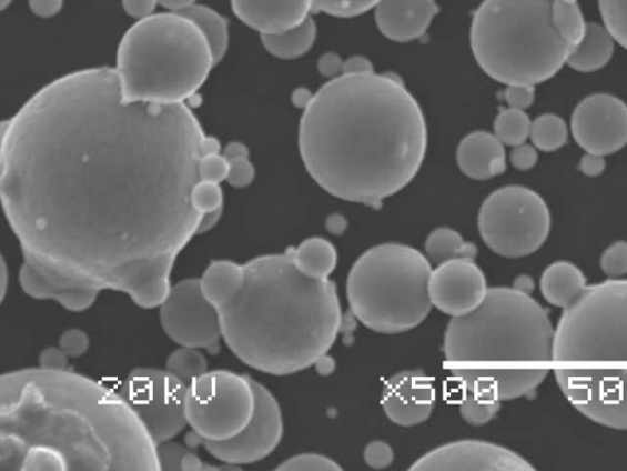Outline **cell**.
Returning <instances> with one entry per match:
<instances>
[{
	"label": "cell",
	"mask_w": 627,
	"mask_h": 471,
	"mask_svg": "<svg viewBox=\"0 0 627 471\" xmlns=\"http://www.w3.org/2000/svg\"><path fill=\"white\" fill-rule=\"evenodd\" d=\"M0 191L23 259L160 308L204 216L205 133L186 103L127 101L114 69L59 78L2 123Z\"/></svg>",
	"instance_id": "1"
},
{
	"label": "cell",
	"mask_w": 627,
	"mask_h": 471,
	"mask_svg": "<svg viewBox=\"0 0 627 471\" xmlns=\"http://www.w3.org/2000/svg\"><path fill=\"white\" fill-rule=\"evenodd\" d=\"M307 173L328 194L381 207L416 179L428 127L395 74H342L315 92L300 123Z\"/></svg>",
	"instance_id": "2"
},
{
	"label": "cell",
	"mask_w": 627,
	"mask_h": 471,
	"mask_svg": "<svg viewBox=\"0 0 627 471\" xmlns=\"http://www.w3.org/2000/svg\"><path fill=\"white\" fill-rule=\"evenodd\" d=\"M0 470L161 468L158 444L120 393L39 368L0 379Z\"/></svg>",
	"instance_id": "3"
},
{
	"label": "cell",
	"mask_w": 627,
	"mask_h": 471,
	"mask_svg": "<svg viewBox=\"0 0 627 471\" xmlns=\"http://www.w3.org/2000/svg\"><path fill=\"white\" fill-rule=\"evenodd\" d=\"M243 268L241 288L218 309L234 357L272 375L314 367L341 333L334 282L305 277L289 252L254 258Z\"/></svg>",
	"instance_id": "4"
},
{
	"label": "cell",
	"mask_w": 627,
	"mask_h": 471,
	"mask_svg": "<svg viewBox=\"0 0 627 471\" xmlns=\"http://www.w3.org/2000/svg\"><path fill=\"white\" fill-rule=\"evenodd\" d=\"M554 377L578 412L627 431V280L588 287L555 328Z\"/></svg>",
	"instance_id": "5"
},
{
	"label": "cell",
	"mask_w": 627,
	"mask_h": 471,
	"mask_svg": "<svg viewBox=\"0 0 627 471\" xmlns=\"http://www.w3.org/2000/svg\"><path fill=\"white\" fill-rule=\"evenodd\" d=\"M554 332L547 311L530 293L493 288L477 310L449 322L445 359L508 377L535 393L549 373Z\"/></svg>",
	"instance_id": "6"
},
{
	"label": "cell",
	"mask_w": 627,
	"mask_h": 471,
	"mask_svg": "<svg viewBox=\"0 0 627 471\" xmlns=\"http://www.w3.org/2000/svg\"><path fill=\"white\" fill-rule=\"evenodd\" d=\"M214 67L203 31L168 11L139 20L125 32L114 70L127 101L175 104L196 96Z\"/></svg>",
	"instance_id": "7"
},
{
	"label": "cell",
	"mask_w": 627,
	"mask_h": 471,
	"mask_svg": "<svg viewBox=\"0 0 627 471\" xmlns=\"http://www.w3.org/2000/svg\"><path fill=\"white\" fill-rule=\"evenodd\" d=\"M483 72L507 86L536 87L558 74L572 53L554 23V0H484L471 26Z\"/></svg>",
	"instance_id": "8"
},
{
	"label": "cell",
	"mask_w": 627,
	"mask_h": 471,
	"mask_svg": "<svg viewBox=\"0 0 627 471\" xmlns=\"http://www.w3.org/2000/svg\"><path fill=\"white\" fill-rule=\"evenodd\" d=\"M429 259L413 247L384 243L363 253L351 268L347 299L363 325L381 334H401L421 325L433 304Z\"/></svg>",
	"instance_id": "9"
},
{
	"label": "cell",
	"mask_w": 627,
	"mask_h": 471,
	"mask_svg": "<svg viewBox=\"0 0 627 471\" xmlns=\"http://www.w3.org/2000/svg\"><path fill=\"white\" fill-rule=\"evenodd\" d=\"M550 211L544 199L524 186H506L481 207V238L494 253L517 259L536 253L549 238Z\"/></svg>",
	"instance_id": "10"
},
{
	"label": "cell",
	"mask_w": 627,
	"mask_h": 471,
	"mask_svg": "<svg viewBox=\"0 0 627 471\" xmlns=\"http://www.w3.org/2000/svg\"><path fill=\"white\" fill-rule=\"evenodd\" d=\"M255 392L251 377L231 371H211L188 385V427L206 441L235 438L251 422Z\"/></svg>",
	"instance_id": "11"
},
{
	"label": "cell",
	"mask_w": 627,
	"mask_h": 471,
	"mask_svg": "<svg viewBox=\"0 0 627 471\" xmlns=\"http://www.w3.org/2000/svg\"><path fill=\"white\" fill-rule=\"evenodd\" d=\"M188 385L168 370L139 368L130 372L120 388L156 444L172 441L188 427Z\"/></svg>",
	"instance_id": "12"
},
{
	"label": "cell",
	"mask_w": 627,
	"mask_h": 471,
	"mask_svg": "<svg viewBox=\"0 0 627 471\" xmlns=\"http://www.w3.org/2000/svg\"><path fill=\"white\" fill-rule=\"evenodd\" d=\"M159 309L163 331L174 343L219 353L223 339L220 313L205 298L200 279L172 287Z\"/></svg>",
	"instance_id": "13"
},
{
	"label": "cell",
	"mask_w": 627,
	"mask_h": 471,
	"mask_svg": "<svg viewBox=\"0 0 627 471\" xmlns=\"http://www.w3.org/2000/svg\"><path fill=\"white\" fill-rule=\"evenodd\" d=\"M255 392L254 415L235 438L222 441L201 439V447L218 461L231 465L253 464L275 452L283 438V418L277 399L252 379Z\"/></svg>",
	"instance_id": "14"
},
{
	"label": "cell",
	"mask_w": 627,
	"mask_h": 471,
	"mask_svg": "<svg viewBox=\"0 0 627 471\" xmlns=\"http://www.w3.org/2000/svg\"><path fill=\"white\" fill-rule=\"evenodd\" d=\"M573 137L585 152L615 154L627 144V106L608 93H596L577 104L572 118Z\"/></svg>",
	"instance_id": "15"
},
{
	"label": "cell",
	"mask_w": 627,
	"mask_h": 471,
	"mask_svg": "<svg viewBox=\"0 0 627 471\" xmlns=\"http://www.w3.org/2000/svg\"><path fill=\"white\" fill-rule=\"evenodd\" d=\"M487 279L475 259L458 258L437 265L429 278L434 308L453 318L477 310L488 293Z\"/></svg>",
	"instance_id": "16"
},
{
	"label": "cell",
	"mask_w": 627,
	"mask_h": 471,
	"mask_svg": "<svg viewBox=\"0 0 627 471\" xmlns=\"http://www.w3.org/2000/svg\"><path fill=\"white\" fill-rule=\"evenodd\" d=\"M525 458L505 447L484 441L447 443L422 455L409 467L417 471L534 470Z\"/></svg>",
	"instance_id": "17"
},
{
	"label": "cell",
	"mask_w": 627,
	"mask_h": 471,
	"mask_svg": "<svg viewBox=\"0 0 627 471\" xmlns=\"http://www.w3.org/2000/svg\"><path fill=\"white\" fill-rule=\"evenodd\" d=\"M435 404L433 381L423 371H402L393 375L384 387L382 407L385 415L397 427L421 425L431 418Z\"/></svg>",
	"instance_id": "18"
},
{
	"label": "cell",
	"mask_w": 627,
	"mask_h": 471,
	"mask_svg": "<svg viewBox=\"0 0 627 471\" xmlns=\"http://www.w3.org/2000/svg\"><path fill=\"white\" fill-rule=\"evenodd\" d=\"M437 13L435 0H381L375 21L386 39L406 43L423 38Z\"/></svg>",
	"instance_id": "19"
},
{
	"label": "cell",
	"mask_w": 627,
	"mask_h": 471,
	"mask_svg": "<svg viewBox=\"0 0 627 471\" xmlns=\"http://www.w3.org/2000/svg\"><path fill=\"white\" fill-rule=\"evenodd\" d=\"M20 285L30 298L54 300L72 312H84L97 302L101 290L77 284L23 259Z\"/></svg>",
	"instance_id": "20"
},
{
	"label": "cell",
	"mask_w": 627,
	"mask_h": 471,
	"mask_svg": "<svg viewBox=\"0 0 627 471\" xmlns=\"http://www.w3.org/2000/svg\"><path fill=\"white\" fill-rule=\"evenodd\" d=\"M233 13L260 34L297 28L313 13V0H231Z\"/></svg>",
	"instance_id": "21"
},
{
	"label": "cell",
	"mask_w": 627,
	"mask_h": 471,
	"mask_svg": "<svg viewBox=\"0 0 627 471\" xmlns=\"http://www.w3.org/2000/svg\"><path fill=\"white\" fill-rule=\"evenodd\" d=\"M456 159L459 170L475 181H487L506 171L505 146L488 132H473L461 140Z\"/></svg>",
	"instance_id": "22"
},
{
	"label": "cell",
	"mask_w": 627,
	"mask_h": 471,
	"mask_svg": "<svg viewBox=\"0 0 627 471\" xmlns=\"http://www.w3.org/2000/svg\"><path fill=\"white\" fill-rule=\"evenodd\" d=\"M587 288L584 273L570 262L553 263L540 279L544 300L563 310L570 308Z\"/></svg>",
	"instance_id": "23"
},
{
	"label": "cell",
	"mask_w": 627,
	"mask_h": 471,
	"mask_svg": "<svg viewBox=\"0 0 627 471\" xmlns=\"http://www.w3.org/2000/svg\"><path fill=\"white\" fill-rule=\"evenodd\" d=\"M614 38L605 26L587 23L584 39L567 58V66L579 73H591L605 68L614 53Z\"/></svg>",
	"instance_id": "24"
},
{
	"label": "cell",
	"mask_w": 627,
	"mask_h": 471,
	"mask_svg": "<svg viewBox=\"0 0 627 471\" xmlns=\"http://www.w3.org/2000/svg\"><path fill=\"white\" fill-rule=\"evenodd\" d=\"M287 252L300 272L315 280H327L338 262L335 245L322 238L307 239Z\"/></svg>",
	"instance_id": "25"
},
{
	"label": "cell",
	"mask_w": 627,
	"mask_h": 471,
	"mask_svg": "<svg viewBox=\"0 0 627 471\" xmlns=\"http://www.w3.org/2000/svg\"><path fill=\"white\" fill-rule=\"evenodd\" d=\"M243 279V265L231 261H216L208 267L200 282L205 298L219 309L241 288Z\"/></svg>",
	"instance_id": "26"
},
{
	"label": "cell",
	"mask_w": 627,
	"mask_h": 471,
	"mask_svg": "<svg viewBox=\"0 0 627 471\" xmlns=\"http://www.w3.org/2000/svg\"><path fill=\"white\" fill-rule=\"evenodd\" d=\"M317 28L312 17L300 27L277 34H260L265 50L280 59L300 58L312 50Z\"/></svg>",
	"instance_id": "27"
},
{
	"label": "cell",
	"mask_w": 627,
	"mask_h": 471,
	"mask_svg": "<svg viewBox=\"0 0 627 471\" xmlns=\"http://www.w3.org/2000/svg\"><path fill=\"white\" fill-rule=\"evenodd\" d=\"M184 17L194 21L203 31L210 44L215 66L222 61L229 50L230 33L226 19L221 17L216 10L205 6L195 4L183 11Z\"/></svg>",
	"instance_id": "28"
},
{
	"label": "cell",
	"mask_w": 627,
	"mask_h": 471,
	"mask_svg": "<svg viewBox=\"0 0 627 471\" xmlns=\"http://www.w3.org/2000/svg\"><path fill=\"white\" fill-rule=\"evenodd\" d=\"M425 253L429 262L439 265L453 259H475L478 250L475 244L464 240L457 231L449 228L434 230L425 241Z\"/></svg>",
	"instance_id": "29"
},
{
	"label": "cell",
	"mask_w": 627,
	"mask_h": 471,
	"mask_svg": "<svg viewBox=\"0 0 627 471\" xmlns=\"http://www.w3.org/2000/svg\"><path fill=\"white\" fill-rule=\"evenodd\" d=\"M567 138H569V129L559 116L542 114L532 122L529 139L539 151L559 150L566 144Z\"/></svg>",
	"instance_id": "30"
},
{
	"label": "cell",
	"mask_w": 627,
	"mask_h": 471,
	"mask_svg": "<svg viewBox=\"0 0 627 471\" xmlns=\"http://www.w3.org/2000/svg\"><path fill=\"white\" fill-rule=\"evenodd\" d=\"M165 370L185 385H191L199 377L208 372V360L200 349L181 347L171 352L165 361Z\"/></svg>",
	"instance_id": "31"
},
{
	"label": "cell",
	"mask_w": 627,
	"mask_h": 471,
	"mask_svg": "<svg viewBox=\"0 0 627 471\" xmlns=\"http://www.w3.org/2000/svg\"><path fill=\"white\" fill-rule=\"evenodd\" d=\"M532 122L525 111L502 110L494 122V134L504 146L515 148L529 139Z\"/></svg>",
	"instance_id": "32"
},
{
	"label": "cell",
	"mask_w": 627,
	"mask_h": 471,
	"mask_svg": "<svg viewBox=\"0 0 627 471\" xmlns=\"http://www.w3.org/2000/svg\"><path fill=\"white\" fill-rule=\"evenodd\" d=\"M459 403V412L464 420L472 427H484L491 422L500 410V403L484 399L464 391Z\"/></svg>",
	"instance_id": "33"
},
{
	"label": "cell",
	"mask_w": 627,
	"mask_h": 471,
	"mask_svg": "<svg viewBox=\"0 0 627 471\" xmlns=\"http://www.w3.org/2000/svg\"><path fill=\"white\" fill-rule=\"evenodd\" d=\"M599 9L614 40L627 50V0H599Z\"/></svg>",
	"instance_id": "34"
},
{
	"label": "cell",
	"mask_w": 627,
	"mask_h": 471,
	"mask_svg": "<svg viewBox=\"0 0 627 471\" xmlns=\"http://www.w3.org/2000/svg\"><path fill=\"white\" fill-rule=\"evenodd\" d=\"M381 0H313V13L336 18H356L375 9Z\"/></svg>",
	"instance_id": "35"
},
{
	"label": "cell",
	"mask_w": 627,
	"mask_h": 471,
	"mask_svg": "<svg viewBox=\"0 0 627 471\" xmlns=\"http://www.w3.org/2000/svg\"><path fill=\"white\" fill-rule=\"evenodd\" d=\"M276 470L338 471L342 470V468L335 461H333V459L327 458L325 455L316 454V453H304L287 459V461L279 465Z\"/></svg>",
	"instance_id": "36"
},
{
	"label": "cell",
	"mask_w": 627,
	"mask_h": 471,
	"mask_svg": "<svg viewBox=\"0 0 627 471\" xmlns=\"http://www.w3.org/2000/svg\"><path fill=\"white\" fill-rule=\"evenodd\" d=\"M193 203L201 216L223 208V192L219 183L200 181L193 192Z\"/></svg>",
	"instance_id": "37"
},
{
	"label": "cell",
	"mask_w": 627,
	"mask_h": 471,
	"mask_svg": "<svg viewBox=\"0 0 627 471\" xmlns=\"http://www.w3.org/2000/svg\"><path fill=\"white\" fill-rule=\"evenodd\" d=\"M600 268L610 278L627 274V242L613 243L600 258Z\"/></svg>",
	"instance_id": "38"
},
{
	"label": "cell",
	"mask_w": 627,
	"mask_h": 471,
	"mask_svg": "<svg viewBox=\"0 0 627 471\" xmlns=\"http://www.w3.org/2000/svg\"><path fill=\"white\" fill-rule=\"evenodd\" d=\"M230 162L221 154L205 156L199 164L200 180L221 184L227 181Z\"/></svg>",
	"instance_id": "39"
},
{
	"label": "cell",
	"mask_w": 627,
	"mask_h": 471,
	"mask_svg": "<svg viewBox=\"0 0 627 471\" xmlns=\"http://www.w3.org/2000/svg\"><path fill=\"white\" fill-rule=\"evenodd\" d=\"M59 348H61L69 359H78L84 357L90 349V339L85 332L80 329H69L59 339Z\"/></svg>",
	"instance_id": "40"
},
{
	"label": "cell",
	"mask_w": 627,
	"mask_h": 471,
	"mask_svg": "<svg viewBox=\"0 0 627 471\" xmlns=\"http://www.w3.org/2000/svg\"><path fill=\"white\" fill-rule=\"evenodd\" d=\"M394 450L384 441H374L365 447L364 461L373 469H386L394 462Z\"/></svg>",
	"instance_id": "41"
},
{
	"label": "cell",
	"mask_w": 627,
	"mask_h": 471,
	"mask_svg": "<svg viewBox=\"0 0 627 471\" xmlns=\"http://www.w3.org/2000/svg\"><path fill=\"white\" fill-rule=\"evenodd\" d=\"M188 452L185 447L171 441L158 444L161 471H182V461Z\"/></svg>",
	"instance_id": "42"
},
{
	"label": "cell",
	"mask_w": 627,
	"mask_h": 471,
	"mask_svg": "<svg viewBox=\"0 0 627 471\" xmlns=\"http://www.w3.org/2000/svg\"><path fill=\"white\" fill-rule=\"evenodd\" d=\"M536 87L532 86H507L504 99L508 108L526 111L534 104L536 99Z\"/></svg>",
	"instance_id": "43"
},
{
	"label": "cell",
	"mask_w": 627,
	"mask_h": 471,
	"mask_svg": "<svg viewBox=\"0 0 627 471\" xmlns=\"http://www.w3.org/2000/svg\"><path fill=\"white\" fill-rule=\"evenodd\" d=\"M255 179V169L250 159H239L230 162L227 182L233 188L251 186Z\"/></svg>",
	"instance_id": "44"
},
{
	"label": "cell",
	"mask_w": 627,
	"mask_h": 471,
	"mask_svg": "<svg viewBox=\"0 0 627 471\" xmlns=\"http://www.w3.org/2000/svg\"><path fill=\"white\" fill-rule=\"evenodd\" d=\"M513 167L519 171H528L536 167L538 162V150L534 144H520L513 148L510 154Z\"/></svg>",
	"instance_id": "45"
},
{
	"label": "cell",
	"mask_w": 627,
	"mask_h": 471,
	"mask_svg": "<svg viewBox=\"0 0 627 471\" xmlns=\"http://www.w3.org/2000/svg\"><path fill=\"white\" fill-rule=\"evenodd\" d=\"M69 358L61 348H47L40 353V368L50 371L69 370Z\"/></svg>",
	"instance_id": "46"
},
{
	"label": "cell",
	"mask_w": 627,
	"mask_h": 471,
	"mask_svg": "<svg viewBox=\"0 0 627 471\" xmlns=\"http://www.w3.org/2000/svg\"><path fill=\"white\" fill-rule=\"evenodd\" d=\"M122 4L125 13L139 21L155 14L159 0H122Z\"/></svg>",
	"instance_id": "47"
},
{
	"label": "cell",
	"mask_w": 627,
	"mask_h": 471,
	"mask_svg": "<svg viewBox=\"0 0 627 471\" xmlns=\"http://www.w3.org/2000/svg\"><path fill=\"white\" fill-rule=\"evenodd\" d=\"M343 63L342 58L333 52L325 53L318 59L317 62V70L323 77L331 79H335L342 76L343 72Z\"/></svg>",
	"instance_id": "48"
},
{
	"label": "cell",
	"mask_w": 627,
	"mask_h": 471,
	"mask_svg": "<svg viewBox=\"0 0 627 471\" xmlns=\"http://www.w3.org/2000/svg\"><path fill=\"white\" fill-rule=\"evenodd\" d=\"M64 0H29L32 13L42 19H50L61 13Z\"/></svg>",
	"instance_id": "49"
},
{
	"label": "cell",
	"mask_w": 627,
	"mask_h": 471,
	"mask_svg": "<svg viewBox=\"0 0 627 471\" xmlns=\"http://www.w3.org/2000/svg\"><path fill=\"white\" fill-rule=\"evenodd\" d=\"M374 72L371 59L363 56H352L343 63L342 74H370Z\"/></svg>",
	"instance_id": "50"
},
{
	"label": "cell",
	"mask_w": 627,
	"mask_h": 471,
	"mask_svg": "<svg viewBox=\"0 0 627 471\" xmlns=\"http://www.w3.org/2000/svg\"><path fill=\"white\" fill-rule=\"evenodd\" d=\"M606 164L605 157L589 154V152H586L582 161H579V170H582L587 177H598L605 172Z\"/></svg>",
	"instance_id": "51"
},
{
	"label": "cell",
	"mask_w": 627,
	"mask_h": 471,
	"mask_svg": "<svg viewBox=\"0 0 627 471\" xmlns=\"http://www.w3.org/2000/svg\"><path fill=\"white\" fill-rule=\"evenodd\" d=\"M222 156L226 158L229 162L239 159H250V149L243 143H240V141H232V143L224 149Z\"/></svg>",
	"instance_id": "52"
},
{
	"label": "cell",
	"mask_w": 627,
	"mask_h": 471,
	"mask_svg": "<svg viewBox=\"0 0 627 471\" xmlns=\"http://www.w3.org/2000/svg\"><path fill=\"white\" fill-rule=\"evenodd\" d=\"M315 93H313L310 89L306 88H299L292 92V103L294 108L300 110H305L307 106H310L314 99Z\"/></svg>",
	"instance_id": "53"
},
{
	"label": "cell",
	"mask_w": 627,
	"mask_h": 471,
	"mask_svg": "<svg viewBox=\"0 0 627 471\" xmlns=\"http://www.w3.org/2000/svg\"><path fill=\"white\" fill-rule=\"evenodd\" d=\"M348 229V221L341 214H333L326 219V230L334 236H342Z\"/></svg>",
	"instance_id": "54"
},
{
	"label": "cell",
	"mask_w": 627,
	"mask_h": 471,
	"mask_svg": "<svg viewBox=\"0 0 627 471\" xmlns=\"http://www.w3.org/2000/svg\"><path fill=\"white\" fill-rule=\"evenodd\" d=\"M222 214H223V208L215 211H211V213L205 214L203 219H201L198 229V236L206 233L210 230L214 229L218 226L219 221L221 220Z\"/></svg>",
	"instance_id": "55"
},
{
	"label": "cell",
	"mask_w": 627,
	"mask_h": 471,
	"mask_svg": "<svg viewBox=\"0 0 627 471\" xmlns=\"http://www.w3.org/2000/svg\"><path fill=\"white\" fill-rule=\"evenodd\" d=\"M198 0H159V6L172 11V13H183L189 8L195 6Z\"/></svg>",
	"instance_id": "56"
},
{
	"label": "cell",
	"mask_w": 627,
	"mask_h": 471,
	"mask_svg": "<svg viewBox=\"0 0 627 471\" xmlns=\"http://www.w3.org/2000/svg\"><path fill=\"white\" fill-rule=\"evenodd\" d=\"M314 368L317 374L327 377L335 372L336 361L334 360V358H331L330 355H327V353H325V355L316 360Z\"/></svg>",
	"instance_id": "57"
},
{
	"label": "cell",
	"mask_w": 627,
	"mask_h": 471,
	"mask_svg": "<svg viewBox=\"0 0 627 471\" xmlns=\"http://www.w3.org/2000/svg\"><path fill=\"white\" fill-rule=\"evenodd\" d=\"M201 149H203L204 157L215 156V154H220L221 144L216 138L205 136L203 141H201Z\"/></svg>",
	"instance_id": "58"
},
{
	"label": "cell",
	"mask_w": 627,
	"mask_h": 471,
	"mask_svg": "<svg viewBox=\"0 0 627 471\" xmlns=\"http://www.w3.org/2000/svg\"><path fill=\"white\" fill-rule=\"evenodd\" d=\"M9 288V270L2 257V265H0V299L4 301Z\"/></svg>",
	"instance_id": "59"
},
{
	"label": "cell",
	"mask_w": 627,
	"mask_h": 471,
	"mask_svg": "<svg viewBox=\"0 0 627 471\" xmlns=\"http://www.w3.org/2000/svg\"><path fill=\"white\" fill-rule=\"evenodd\" d=\"M514 288L530 293L534 290V282L527 277H520L516 280Z\"/></svg>",
	"instance_id": "60"
},
{
	"label": "cell",
	"mask_w": 627,
	"mask_h": 471,
	"mask_svg": "<svg viewBox=\"0 0 627 471\" xmlns=\"http://www.w3.org/2000/svg\"><path fill=\"white\" fill-rule=\"evenodd\" d=\"M13 3V0H0V9L3 11Z\"/></svg>",
	"instance_id": "61"
}]
</instances>
